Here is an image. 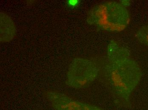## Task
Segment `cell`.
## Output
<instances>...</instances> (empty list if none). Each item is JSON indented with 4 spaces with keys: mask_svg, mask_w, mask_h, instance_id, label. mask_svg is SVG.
I'll use <instances>...</instances> for the list:
<instances>
[{
    "mask_svg": "<svg viewBox=\"0 0 148 110\" xmlns=\"http://www.w3.org/2000/svg\"><path fill=\"white\" fill-rule=\"evenodd\" d=\"M100 70L114 103L122 108L130 107L132 94L140 82L142 72L130 51L115 40H111Z\"/></svg>",
    "mask_w": 148,
    "mask_h": 110,
    "instance_id": "6da1fadb",
    "label": "cell"
},
{
    "mask_svg": "<svg viewBox=\"0 0 148 110\" xmlns=\"http://www.w3.org/2000/svg\"><path fill=\"white\" fill-rule=\"evenodd\" d=\"M86 21L89 25L110 32H122L130 21L129 11L120 2L108 1L98 3L90 9Z\"/></svg>",
    "mask_w": 148,
    "mask_h": 110,
    "instance_id": "7a4b0ae2",
    "label": "cell"
},
{
    "mask_svg": "<svg viewBox=\"0 0 148 110\" xmlns=\"http://www.w3.org/2000/svg\"><path fill=\"white\" fill-rule=\"evenodd\" d=\"M100 70V66L93 61L86 58H75L68 69L67 85L77 89L85 88L95 81Z\"/></svg>",
    "mask_w": 148,
    "mask_h": 110,
    "instance_id": "3957f363",
    "label": "cell"
},
{
    "mask_svg": "<svg viewBox=\"0 0 148 110\" xmlns=\"http://www.w3.org/2000/svg\"><path fill=\"white\" fill-rule=\"evenodd\" d=\"M45 97L54 110H104L92 105L75 100L58 91H47Z\"/></svg>",
    "mask_w": 148,
    "mask_h": 110,
    "instance_id": "277c9868",
    "label": "cell"
},
{
    "mask_svg": "<svg viewBox=\"0 0 148 110\" xmlns=\"http://www.w3.org/2000/svg\"><path fill=\"white\" fill-rule=\"evenodd\" d=\"M0 14V40L1 43H9L16 35V26L13 20L8 14L4 12H1Z\"/></svg>",
    "mask_w": 148,
    "mask_h": 110,
    "instance_id": "5b68a950",
    "label": "cell"
},
{
    "mask_svg": "<svg viewBox=\"0 0 148 110\" xmlns=\"http://www.w3.org/2000/svg\"><path fill=\"white\" fill-rule=\"evenodd\" d=\"M135 37L139 43L148 47V24L142 26L137 30Z\"/></svg>",
    "mask_w": 148,
    "mask_h": 110,
    "instance_id": "8992f818",
    "label": "cell"
},
{
    "mask_svg": "<svg viewBox=\"0 0 148 110\" xmlns=\"http://www.w3.org/2000/svg\"><path fill=\"white\" fill-rule=\"evenodd\" d=\"M80 3V1L78 0H69L67 1V3L69 6L71 7H77Z\"/></svg>",
    "mask_w": 148,
    "mask_h": 110,
    "instance_id": "52a82bcc",
    "label": "cell"
},
{
    "mask_svg": "<svg viewBox=\"0 0 148 110\" xmlns=\"http://www.w3.org/2000/svg\"><path fill=\"white\" fill-rule=\"evenodd\" d=\"M121 1L122 2H121L120 3L126 7L130 4L131 2L130 1Z\"/></svg>",
    "mask_w": 148,
    "mask_h": 110,
    "instance_id": "ba28073f",
    "label": "cell"
}]
</instances>
